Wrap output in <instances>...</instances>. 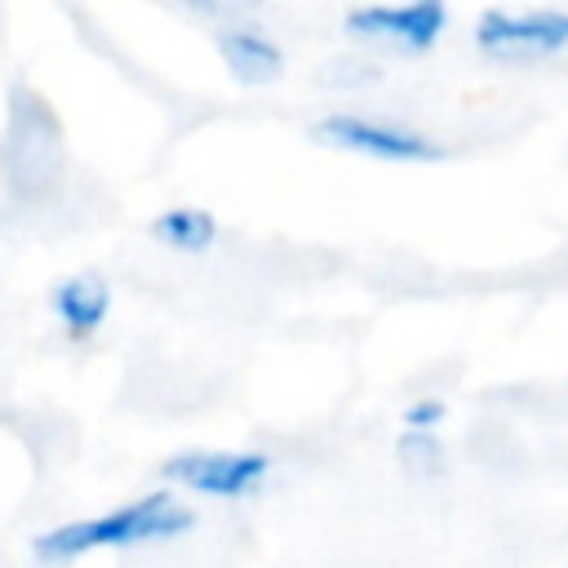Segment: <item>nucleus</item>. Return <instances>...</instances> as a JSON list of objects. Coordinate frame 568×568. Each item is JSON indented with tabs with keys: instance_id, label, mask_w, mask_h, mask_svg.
<instances>
[{
	"instance_id": "423d86ee",
	"label": "nucleus",
	"mask_w": 568,
	"mask_h": 568,
	"mask_svg": "<svg viewBox=\"0 0 568 568\" xmlns=\"http://www.w3.org/2000/svg\"><path fill=\"white\" fill-rule=\"evenodd\" d=\"M453 13L444 0H373V4H355L342 13V31L355 44L368 49H386V53H430L444 31H448Z\"/></svg>"
},
{
	"instance_id": "9d476101",
	"label": "nucleus",
	"mask_w": 568,
	"mask_h": 568,
	"mask_svg": "<svg viewBox=\"0 0 568 568\" xmlns=\"http://www.w3.org/2000/svg\"><path fill=\"white\" fill-rule=\"evenodd\" d=\"M395 457H399V466H404L408 475L435 479V475H444L448 448H444V435H439V430H399Z\"/></svg>"
},
{
	"instance_id": "0eeeda50",
	"label": "nucleus",
	"mask_w": 568,
	"mask_h": 568,
	"mask_svg": "<svg viewBox=\"0 0 568 568\" xmlns=\"http://www.w3.org/2000/svg\"><path fill=\"white\" fill-rule=\"evenodd\" d=\"M213 44H217V58L226 62V71L248 89L275 84L284 75V44L257 18H240V22L213 27Z\"/></svg>"
},
{
	"instance_id": "6e6552de",
	"label": "nucleus",
	"mask_w": 568,
	"mask_h": 568,
	"mask_svg": "<svg viewBox=\"0 0 568 568\" xmlns=\"http://www.w3.org/2000/svg\"><path fill=\"white\" fill-rule=\"evenodd\" d=\"M111 302H115V293H111L106 275H98V271L62 275L49 288V315L58 320V328L71 342H89L93 333H102V324L111 315Z\"/></svg>"
},
{
	"instance_id": "1a4fd4ad",
	"label": "nucleus",
	"mask_w": 568,
	"mask_h": 568,
	"mask_svg": "<svg viewBox=\"0 0 568 568\" xmlns=\"http://www.w3.org/2000/svg\"><path fill=\"white\" fill-rule=\"evenodd\" d=\"M151 235H155L164 248H173V253L200 257V253H209V248L217 244L222 226H217V217H213L209 209H200V204H173V209H160V213L151 217Z\"/></svg>"
},
{
	"instance_id": "20e7f679",
	"label": "nucleus",
	"mask_w": 568,
	"mask_h": 568,
	"mask_svg": "<svg viewBox=\"0 0 568 568\" xmlns=\"http://www.w3.org/2000/svg\"><path fill=\"white\" fill-rule=\"evenodd\" d=\"M311 138L333 151H351L386 164H430V160H444L448 151L435 133L390 115H368V111H328L311 124Z\"/></svg>"
},
{
	"instance_id": "9b49d317",
	"label": "nucleus",
	"mask_w": 568,
	"mask_h": 568,
	"mask_svg": "<svg viewBox=\"0 0 568 568\" xmlns=\"http://www.w3.org/2000/svg\"><path fill=\"white\" fill-rule=\"evenodd\" d=\"M448 422V404L439 395H417L399 413V430H439Z\"/></svg>"
},
{
	"instance_id": "39448f33",
	"label": "nucleus",
	"mask_w": 568,
	"mask_h": 568,
	"mask_svg": "<svg viewBox=\"0 0 568 568\" xmlns=\"http://www.w3.org/2000/svg\"><path fill=\"white\" fill-rule=\"evenodd\" d=\"M271 470H275V457L262 448H182L160 466L164 488L213 497V501H244L262 493Z\"/></svg>"
},
{
	"instance_id": "f257e3e1",
	"label": "nucleus",
	"mask_w": 568,
	"mask_h": 568,
	"mask_svg": "<svg viewBox=\"0 0 568 568\" xmlns=\"http://www.w3.org/2000/svg\"><path fill=\"white\" fill-rule=\"evenodd\" d=\"M195 528V510L173 488H151L124 506H111L102 515L67 519L31 537V555L40 564H71L98 550H133V546H160L178 541Z\"/></svg>"
},
{
	"instance_id": "f03ea898",
	"label": "nucleus",
	"mask_w": 568,
	"mask_h": 568,
	"mask_svg": "<svg viewBox=\"0 0 568 568\" xmlns=\"http://www.w3.org/2000/svg\"><path fill=\"white\" fill-rule=\"evenodd\" d=\"M0 169L13 195L40 200L62 182L67 169V151H62V124L49 111L44 93H36L31 84H13L9 89V124L0 138Z\"/></svg>"
},
{
	"instance_id": "7ed1b4c3",
	"label": "nucleus",
	"mask_w": 568,
	"mask_h": 568,
	"mask_svg": "<svg viewBox=\"0 0 568 568\" xmlns=\"http://www.w3.org/2000/svg\"><path fill=\"white\" fill-rule=\"evenodd\" d=\"M470 40L488 62H506V67L546 62L568 49V9H559V4H493L475 18Z\"/></svg>"
}]
</instances>
